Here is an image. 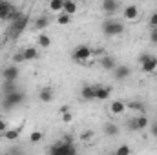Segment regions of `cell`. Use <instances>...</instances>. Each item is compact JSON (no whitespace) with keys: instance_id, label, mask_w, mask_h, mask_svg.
<instances>
[{"instance_id":"6da1fadb","label":"cell","mask_w":157,"mask_h":155,"mask_svg":"<svg viewBox=\"0 0 157 155\" xmlns=\"http://www.w3.org/2000/svg\"><path fill=\"white\" fill-rule=\"evenodd\" d=\"M101 29L106 37H119V35L124 33V24L119 22V20H104Z\"/></svg>"},{"instance_id":"7a4b0ae2","label":"cell","mask_w":157,"mask_h":155,"mask_svg":"<svg viewBox=\"0 0 157 155\" xmlns=\"http://www.w3.org/2000/svg\"><path fill=\"white\" fill-rule=\"evenodd\" d=\"M24 99H26V95L22 93V91H13V93H7V95H4V102H2V106L6 108V110H11V108H15V106H18V104H22L24 102Z\"/></svg>"},{"instance_id":"3957f363","label":"cell","mask_w":157,"mask_h":155,"mask_svg":"<svg viewBox=\"0 0 157 155\" xmlns=\"http://www.w3.org/2000/svg\"><path fill=\"white\" fill-rule=\"evenodd\" d=\"M75 146L73 142H64V141H59L57 144H53L49 148V153L51 155H75Z\"/></svg>"},{"instance_id":"277c9868","label":"cell","mask_w":157,"mask_h":155,"mask_svg":"<svg viewBox=\"0 0 157 155\" xmlns=\"http://www.w3.org/2000/svg\"><path fill=\"white\" fill-rule=\"evenodd\" d=\"M139 64H141V71L152 73L157 70V57L150 55V53H143V55H139Z\"/></svg>"},{"instance_id":"5b68a950","label":"cell","mask_w":157,"mask_h":155,"mask_svg":"<svg viewBox=\"0 0 157 155\" xmlns=\"http://www.w3.org/2000/svg\"><path fill=\"white\" fill-rule=\"evenodd\" d=\"M91 55H93V51H91V47L86 46V44H80V46H77V47L71 51V59H73L75 62H78V64L86 62Z\"/></svg>"},{"instance_id":"8992f818","label":"cell","mask_w":157,"mask_h":155,"mask_svg":"<svg viewBox=\"0 0 157 155\" xmlns=\"http://www.w3.org/2000/svg\"><path fill=\"white\" fill-rule=\"evenodd\" d=\"M28 24H29V17H28L26 13H22V17H18L17 20H13V22L9 24L11 35H13V37H18V35L28 28Z\"/></svg>"},{"instance_id":"52a82bcc","label":"cell","mask_w":157,"mask_h":155,"mask_svg":"<svg viewBox=\"0 0 157 155\" xmlns=\"http://www.w3.org/2000/svg\"><path fill=\"white\" fill-rule=\"evenodd\" d=\"M122 17H124V20H128V22L137 20V18H139V9H137V6H133V4L126 6V7L122 9Z\"/></svg>"},{"instance_id":"ba28073f","label":"cell","mask_w":157,"mask_h":155,"mask_svg":"<svg viewBox=\"0 0 157 155\" xmlns=\"http://www.w3.org/2000/svg\"><path fill=\"white\" fill-rule=\"evenodd\" d=\"M110 95H112V88L95 84V100H108Z\"/></svg>"},{"instance_id":"9c48e42d","label":"cell","mask_w":157,"mask_h":155,"mask_svg":"<svg viewBox=\"0 0 157 155\" xmlns=\"http://www.w3.org/2000/svg\"><path fill=\"white\" fill-rule=\"evenodd\" d=\"M18 75H20V71H18L17 64L7 66V68H4V71H2V77H4V80H11V82H17Z\"/></svg>"},{"instance_id":"30bf717a","label":"cell","mask_w":157,"mask_h":155,"mask_svg":"<svg viewBox=\"0 0 157 155\" xmlns=\"http://www.w3.org/2000/svg\"><path fill=\"white\" fill-rule=\"evenodd\" d=\"M15 11V6L7 0H0V20H6L7 22V17Z\"/></svg>"},{"instance_id":"8fae6325","label":"cell","mask_w":157,"mask_h":155,"mask_svg":"<svg viewBox=\"0 0 157 155\" xmlns=\"http://www.w3.org/2000/svg\"><path fill=\"white\" fill-rule=\"evenodd\" d=\"M80 97H82V100H86V102L95 100V86L84 84V86L80 88Z\"/></svg>"},{"instance_id":"7c38bea8","label":"cell","mask_w":157,"mask_h":155,"mask_svg":"<svg viewBox=\"0 0 157 155\" xmlns=\"http://www.w3.org/2000/svg\"><path fill=\"white\" fill-rule=\"evenodd\" d=\"M130 75H132V68H128V66H115L113 68V77L117 80H126Z\"/></svg>"},{"instance_id":"4fadbf2b","label":"cell","mask_w":157,"mask_h":155,"mask_svg":"<svg viewBox=\"0 0 157 155\" xmlns=\"http://www.w3.org/2000/svg\"><path fill=\"white\" fill-rule=\"evenodd\" d=\"M117 9H119L117 0H102V11L106 15H113V13H117Z\"/></svg>"},{"instance_id":"5bb4252c","label":"cell","mask_w":157,"mask_h":155,"mask_svg":"<svg viewBox=\"0 0 157 155\" xmlns=\"http://www.w3.org/2000/svg\"><path fill=\"white\" fill-rule=\"evenodd\" d=\"M53 95H55V93H53V88H49V86H44L39 91V99L42 102H51V100L55 99Z\"/></svg>"},{"instance_id":"9a60e30c","label":"cell","mask_w":157,"mask_h":155,"mask_svg":"<svg viewBox=\"0 0 157 155\" xmlns=\"http://www.w3.org/2000/svg\"><path fill=\"white\" fill-rule=\"evenodd\" d=\"M117 66V62H115V59L113 57H110V55H104L102 59H101V68L102 70H108V71H113V68Z\"/></svg>"},{"instance_id":"2e32d148","label":"cell","mask_w":157,"mask_h":155,"mask_svg":"<svg viewBox=\"0 0 157 155\" xmlns=\"http://www.w3.org/2000/svg\"><path fill=\"white\" fill-rule=\"evenodd\" d=\"M124 110H126V104H124L122 100H113V102L110 104L112 115H121V113H124Z\"/></svg>"},{"instance_id":"e0dca14e","label":"cell","mask_w":157,"mask_h":155,"mask_svg":"<svg viewBox=\"0 0 157 155\" xmlns=\"http://www.w3.org/2000/svg\"><path fill=\"white\" fill-rule=\"evenodd\" d=\"M62 11L73 17V15H75V13L78 11V7H77V2H75V0H64V7H62Z\"/></svg>"},{"instance_id":"ac0fdd59","label":"cell","mask_w":157,"mask_h":155,"mask_svg":"<svg viewBox=\"0 0 157 155\" xmlns=\"http://www.w3.org/2000/svg\"><path fill=\"white\" fill-rule=\"evenodd\" d=\"M148 124H150V120H148V117L144 115V113H141L139 117H135V126H137V131L146 130V128H148Z\"/></svg>"},{"instance_id":"d6986e66","label":"cell","mask_w":157,"mask_h":155,"mask_svg":"<svg viewBox=\"0 0 157 155\" xmlns=\"http://www.w3.org/2000/svg\"><path fill=\"white\" fill-rule=\"evenodd\" d=\"M22 53H24V59H26V60H35V59H39V49L33 47V46L22 49Z\"/></svg>"},{"instance_id":"ffe728a7","label":"cell","mask_w":157,"mask_h":155,"mask_svg":"<svg viewBox=\"0 0 157 155\" xmlns=\"http://www.w3.org/2000/svg\"><path fill=\"white\" fill-rule=\"evenodd\" d=\"M20 130H22V128H13V130H9V128H7L2 135H4V139H6V141H17V139H18V135H20Z\"/></svg>"},{"instance_id":"44dd1931","label":"cell","mask_w":157,"mask_h":155,"mask_svg":"<svg viewBox=\"0 0 157 155\" xmlns=\"http://www.w3.org/2000/svg\"><path fill=\"white\" fill-rule=\"evenodd\" d=\"M33 26H35V29H37V31H42V29H46V28L49 26V18H48L46 15H42V17H39V18L35 20V24H33Z\"/></svg>"},{"instance_id":"7402d4cb","label":"cell","mask_w":157,"mask_h":155,"mask_svg":"<svg viewBox=\"0 0 157 155\" xmlns=\"http://www.w3.org/2000/svg\"><path fill=\"white\" fill-rule=\"evenodd\" d=\"M104 133H106L108 137H115V135L119 133V126L113 124V122H108V124L104 126Z\"/></svg>"},{"instance_id":"603a6c76","label":"cell","mask_w":157,"mask_h":155,"mask_svg":"<svg viewBox=\"0 0 157 155\" xmlns=\"http://www.w3.org/2000/svg\"><path fill=\"white\" fill-rule=\"evenodd\" d=\"M64 7V0H49V11L53 13H60Z\"/></svg>"},{"instance_id":"cb8c5ba5","label":"cell","mask_w":157,"mask_h":155,"mask_svg":"<svg viewBox=\"0 0 157 155\" xmlns=\"http://www.w3.org/2000/svg\"><path fill=\"white\" fill-rule=\"evenodd\" d=\"M37 42H39L40 47H44V49H46V47H49V46H51V37H49V35H46V33H40L39 39H37Z\"/></svg>"},{"instance_id":"d4e9b609","label":"cell","mask_w":157,"mask_h":155,"mask_svg":"<svg viewBox=\"0 0 157 155\" xmlns=\"http://www.w3.org/2000/svg\"><path fill=\"white\" fill-rule=\"evenodd\" d=\"M126 108H130V110H133V112H139V113H144V104L139 102V100H132V102H128Z\"/></svg>"},{"instance_id":"484cf974","label":"cell","mask_w":157,"mask_h":155,"mask_svg":"<svg viewBox=\"0 0 157 155\" xmlns=\"http://www.w3.org/2000/svg\"><path fill=\"white\" fill-rule=\"evenodd\" d=\"M2 91H4V95L17 91V86H15V82H11V80H4V84H2Z\"/></svg>"},{"instance_id":"4316f807","label":"cell","mask_w":157,"mask_h":155,"mask_svg":"<svg viewBox=\"0 0 157 155\" xmlns=\"http://www.w3.org/2000/svg\"><path fill=\"white\" fill-rule=\"evenodd\" d=\"M57 22H59L60 26H66V24H70V22H71V15H68V13L60 11V13H59V17H57Z\"/></svg>"},{"instance_id":"83f0119b","label":"cell","mask_w":157,"mask_h":155,"mask_svg":"<svg viewBox=\"0 0 157 155\" xmlns=\"http://www.w3.org/2000/svg\"><path fill=\"white\" fill-rule=\"evenodd\" d=\"M130 153H132V148H130V146H126V144L119 146L117 150H115V155H130Z\"/></svg>"},{"instance_id":"f1b7e54d","label":"cell","mask_w":157,"mask_h":155,"mask_svg":"<svg viewBox=\"0 0 157 155\" xmlns=\"http://www.w3.org/2000/svg\"><path fill=\"white\" fill-rule=\"evenodd\" d=\"M60 112H62V120H64V122H66V124H68V122H71V120H73V115H71V112H70V110H68V108H62V110H60Z\"/></svg>"},{"instance_id":"f546056e","label":"cell","mask_w":157,"mask_h":155,"mask_svg":"<svg viewBox=\"0 0 157 155\" xmlns=\"http://www.w3.org/2000/svg\"><path fill=\"white\" fill-rule=\"evenodd\" d=\"M22 62H26V59H24V53H22V51L15 53V55H13V64H22Z\"/></svg>"},{"instance_id":"4dcf8cb0","label":"cell","mask_w":157,"mask_h":155,"mask_svg":"<svg viewBox=\"0 0 157 155\" xmlns=\"http://www.w3.org/2000/svg\"><path fill=\"white\" fill-rule=\"evenodd\" d=\"M29 141H31V142H40V141H42V133H40V131H31Z\"/></svg>"},{"instance_id":"1f68e13d","label":"cell","mask_w":157,"mask_h":155,"mask_svg":"<svg viewBox=\"0 0 157 155\" xmlns=\"http://www.w3.org/2000/svg\"><path fill=\"white\" fill-rule=\"evenodd\" d=\"M148 24H150V29H154V28H157V11H155V13H152V15H150V20H148Z\"/></svg>"},{"instance_id":"d6a6232c","label":"cell","mask_w":157,"mask_h":155,"mask_svg":"<svg viewBox=\"0 0 157 155\" xmlns=\"http://www.w3.org/2000/svg\"><path fill=\"white\" fill-rule=\"evenodd\" d=\"M91 137H93V131H90V130H88V131H84V133L80 135V141H90Z\"/></svg>"},{"instance_id":"836d02e7","label":"cell","mask_w":157,"mask_h":155,"mask_svg":"<svg viewBox=\"0 0 157 155\" xmlns=\"http://www.w3.org/2000/svg\"><path fill=\"white\" fill-rule=\"evenodd\" d=\"M128 130H132V131H137V126H135V117L128 120Z\"/></svg>"},{"instance_id":"e575fe53","label":"cell","mask_w":157,"mask_h":155,"mask_svg":"<svg viewBox=\"0 0 157 155\" xmlns=\"http://www.w3.org/2000/svg\"><path fill=\"white\" fill-rule=\"evenodd\" d=\"M150 40H152V44H157V28L150 31Z\"/></svg>"},{"instance_id":"d590c367","label":"cell","mask_w":157,"mask_h":155,"mask_svg":"<svg viewBox=\"0 0 157 155\" xmlns=\"http://www.w3.org/2000/svg\"><path fill=\"white\" fill-rule=\"evenodd\" d=\"M6 130H7V122H6V120H2V119H0V133H4V131H6Z\"/></svg>"},{"instance_id":"8d00e7d4","label":"cell","mask_w":157,"mask_h":155,"mask_svg":"<svg viewBox=\"0 0 157 155\" xmlns=\"http://www.w3.org/2000/svg\"><path fill=\"white\" fill-rule=\"evenodd\" d=\"M60 141H64V142H73V137H71V135H62Z\"/></svg>"},{"instance_id":"74e56055","label":"cell","mask_w":157,"mask_h":155,"mask_svg":"<svg viewBox=\"0 0 157 155\" xmlns=\"http://www.w3.org/2000/svg\"><path fill=\"white\" fill-rule=\"evenodd\" d=\"M152 135H154V137H157V122H154V124H152Z\"/></svg>"}]
</instances>
